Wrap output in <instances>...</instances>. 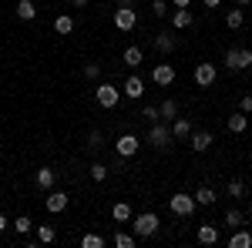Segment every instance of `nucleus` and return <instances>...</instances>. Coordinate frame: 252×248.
Returning a JSON list of instances; mask_svg holds the SVG:
<instances>
[{
    "mask_svg": "<svg viewBox=\"0 0 252 248\" xmlns=\"http://www.w3.org/2000/svg\"><path fill=\"white\" fill-rule=\"evenodd\" d=\"M225 128H229L232 134H246V131H249V114H242V111H235V114L229 117V121H225Z\"/></svg>",
    "mask_w": 252,
    "mask_h": 248,
    "instance_id": "a211bd4d",
    "label": "nucleus"
},
{
    "mask_svg": "<svg viewBox=\"0 0 252 248\" xmlns=\"http://www.w3.org/2000/svg\"><path fill=\"white\" fill-rule=\"evenodd\" d=\"M115 27L121 30V34H131L138 27V10H131V7H118L115 10Z\"/></svg>",
    "mask_w": 252,
    "mask_h": 248,
    "instance_id": "423d86ee",
    "label": "nucleus"
},
{
    "mask_svg": "<svg viewBox=\"0 0 252 248\" xmlns=\"http://www.w3.org/2000/svg\"><path fill=\"white\" fill-rule=\"evenodd\" d=\"M189 148H192L195 154L209 151V148H212V134H209V131H192V134H189Z\"/></svg>",
    "mask_w": 252,
    "mask_h": 248,
    "instance_id": "ddd939ff",
    "label": "nucleus"
},
{
    "mask_svg": "<svg viewBox=\"0 0 252 248\" xmlns=\"http://www.w3.org/2000/svg\"><path fill=\"white\" fill-rule=\"evenodd\" d=\"M225 194H229V198H246V181H242V178H232V181L225 185Z\"/></svg>",
    "mask_w": 252,
    "mask_h": 248,
    "instance_id": "bb28decb",
    "label": "nucleus"
},
{
    "mask_svg": "<svg viewBox=\"0 0 252 248\" xmlns=\"http://www.w3.org/2000/svg\"><path fill=\"white\" fill-rule=\"evenodd\" d=\"M138 148H141V141H138L135 134H121L115 141V154H121V158H135Z\"/></svg>",
    "mask_w": 252,
    "mask_h": 248,
    "instance_id": "6e6552de",
    "label": "nucleus"
},
{
    "mask_svg": "<svg viewBox=\"0 0 252 248\" xmlns=\"http://www.w3.org/2000/svg\"><path fill=\"white\" fill-rule=\"evenodd\" d=\"M202 3H205L209 10H215V7H222V0H202Z\"/></svg>",
    "mask_w": 252,
    "mask_h": 248,
    "instance_id": "ea45409f",
    "label": "nucleus"
},
{
    "mask_svg": "<svg viewBox=\"0 0 252 248\" xmlns=\"http://www.w3.org/2000/svg\"><path fill=\"white\" fill-rule=\"evenodd\" d=\"M94 101L104 108V111H115L118 104H121V87H115L111 81H101L94 87Z\"/></svg>",
    "mask_w": 252,
    "mask_h": 248,
    "instance_id": "f03ea898",
    "label": "nucleus"
},
{
    "mask_svg": "<svg viewBox=\"0 0 252 248\" xmlns=\"http://www.w3.org/2000/svg\"><path fill=\"white\" fill-rule=\"evenodd\" d=\"M121 94L131 97V101H141V97H145V81H141L138 74L125 77V84H121Z\"/></svg>",
    "mask_w": 252,
    "mask_h": 248,
    "instance_id": "9d476101",
    "label": "nucleus"
},
{
    "mask_svg": "<svg viewBox=\"0 0 252 248\" xmlns=\"http://www.w3.org/2000/svg\"><path fill=\"white\" fill-rule=\"evenodd\" d=\"M172 7H192V0H172Z\"/></svg>",
    "mask_w": 252,
    "mask_h": 248,
    "instance_id": "a19ab883",
    "label": "nucleus"
},
{
    "mask_svg": "<svg viewBox=\"0 0 252 248\" xmlns=\"http://www.w3.org/2000/svg\"><path fill=\"white\" fill-rule=\"evenodd\" d=\"M225 67H229V71H249L252 67V51L249 47H229V51H225Z\"/></svg>",
    "mask_w": 252,
    "mask_h": 248,
    "instance_id": "39448f33",
    "label": "nucleus"
},
{
    "mask_svg": "<svg viewBox=\"0 0 252 248\" xmlns=\"http://www.w3.org/2000/svg\"><path fill=\"white\" fill-rule=\"evenodd\" d=\"M34 181H37V188L51 191V188H54V181H58V171L44 165V168H37V174H34Z\"/></svg>",
    "mask_w": 252,
    "mask_h": 248,
    "instance_id": "4468645a",
    "label": "nucleus"
},
{
    "mask_svg": "<svg viewBox=\"0 0 252 248\" xmlns=\"http://www.w3.org/2000/svg\"><path fill=\"white\" fill-rule=\"evenodd\" d=\"M225 225H229V228H242V225H246V215L239 208H229L225 211Z\"/></svg>",
    "mask_w": 252,
    "mask_h": 248,
    "instance_id": "cd10ccee",
    "label": "nucleus"
},
{
    "mask_svg": "<svg viewBox=\"0 0 252 248\" xmlns=\"http://www.w3.org/2000/svg\"><path fill=\"white\" fill-rule=\"evenodd\" d=\"M10 228L17 231V235H27V231L34 228V221H31L27 215H20V218H14V221H10Z\"/></svg>",
    "mask_w": 252,
    "mask_h": 248,
    "instance_id": "c756f323",
    "label": "nucleus"
},
{
    "mask_svg": "<svg viewBox=\"0 0 252 248\" xmlns=\"http://www.w3.org/2000/svg\"><path fill=\"white\" fill-rule=\"evenodd\" d=\"M101 148H104V134L94 128V131L88 134V151H101Z\"/></svg>",
    "mask_w": 252,
    "mask_h": 248,
    "instance_id": "7c9ffc66",
    "label": "nucleus"
},
{
    "mask_svg": "<svg viewBox=\"0 0 252 248\" xmlns=\"http://www.w3.org/2000/svg\"><path fill=\"white\" fill-rule=\"evenodd\" d=\"M54 238H58L54 225H37V242H40V245H51Z\"/></svg>",
    "mask_w": 252,
    "mask_h": 248,
    "instance_id": "c85d7f7f",
    "label": "nucleus"
},
{
    "mask_svg": "<svg viewBox=\"0 0 252 248\" xmlns=\"http://www.w3.org/2000/svg\"><path fill=\"white\" fill-rule=\"evenodd\" d=\"M242 24H246V10H242V7H239V10H229V14H225V27H229V30H239Z\"/></svg>",
    "mask_w": 252,
    "mask_h": 248,
    "instance_id": "b1692460",
    "label": "nucleus"
},
{
    "mask_svg": "<svg viewBox=\"0 0 252 248\" xmlns=\"http://www.w3.org/2000/svg\"><path fill=\"white\" fill-rule=\"evenodd\" d=\"M235 3H239V7H249V3H252V0H235Z\"/></svg>",
    "mask_w": 252,
    "mask_h": 248,
    "instance_id": "c03bdc74",
    "label": "nucleus"
},
{
    "mask_svg": "<svg viewBox=\"0 0 252 248\" xmlns=\"http://www.w3.org/2000/svg\"><path fill=\"white\" fill-rule=\"evenodd\" d=\"M148 144H152L155 151H172V144H175L172 128H168L165 121H155V124H148Z\"/></svg>",
    "mask_w": 252,
    "mask_h": 248,
    "instance_id": "f257e3e1",
    "label": "nucleus"
},
{
    "mask_svg": "<svg viewBox=\"0 0 252 248\" xmlns=\"http://www.w3.org/2000/svg\"><path fill=\"white\" fill-rule=\"evenodd\" d=\"M152 10H155V17H165V14H172L165 0H152Z\"/></svg>",
    "mask_w": 252,
    "mask_h": 248,
    "instance_id": "e433bc0d",
    "label": "nucleus"
},
{
    "mask_svg": "<svg viewBox=\"0 0 252 248\" xmlns=\"http://www.w3.org/2000/svg\"><path fill=\"white\" fill-rule=\"evenodd\" d=\"M229 248H252V235L246 228H235V235L229 238Z\"/></svg>",
    "mask_w": 252,
    "mask_h": 248,
    "instance_id": "5701e85b",
    "label": "nucleus"
},
{
    "mask_svg": "<svg viewBox=\"0 0 252 248\" xmlns=\"http://www.w3.org/2000/svg\"><path fill=\"white\" fill-rule=\"evenodd\" d=\"M115 248H135V235H125V231H118V235H115Z\"/></svg>",
    "mask_w": 252,
    "mask_h": 248,
    "instance_id": "72a5a7b5",
    "label": "nucleus"
},
{
    "mask_svg": "<svg viewBox=\"0 0 252 248\" xmlns=\"http://www.w3.org/2000/svg\"><path fill=\"white\" fill-rule=\"evenodd\" d=\"M152 47H155L158 54H172V51H175V37H172V34H165V30H161L158 37H152Z\"/></svg>",
    "mask_w": 252,
    "mask_h": 248,
    "instance_id": "6ab92c4d",
    "label": "nucleus"
},
{
    "mask_svg": "<svg viewBox=\"0 0 252 248\" xmlns=\"http://www.w3.org/2000/svg\"><path fill=\"white\" fill-rule=\"evenodd\" d=\"M239 111H242V114H252V94H246L239 101Z\"/></svg>",
    "mask_w": 252,
    "mask_h": 248,
    "instance_id": "4c0bfd02",
    "label": "nucleus"
},
{
    "mask_svg": "<svg viewBox=\"0 0 252 248\" xmlns=\"http://www.w3.org/2000/svg\"><path fill=\"white\" fill-rule=\"evenodd\" d=\"M158 117H161L165 124L175 121V117H178V101H175V97H165V101L158 104Z\"/></svg>",
    "mask_w": 252,
    "mask_h": 248,
    "instance_id": "f3484780",
    "label": "nucleus"
},
{
    "mask_svg": "<svg viewBox=\"0 0 252 248\" xmlns=\"http://www.w3.org/2000/svg\"><path fill=\"white\" fill-rule=\"evenodd\" d=\"M20 20H34L37 17V3L34 0H17V10H14Z\"/></svg>",
    "mask_w": 252,
    "mask_h": 248,
    "instance_id": "4be33fe9",
    "label": "nucleus"
},
{
    "mask_svg": "<svg viewBox=\"0 0 252 248\" xmlns=\"http://www.w3.org/2000/svg\"><path fill=\"white\" fill-rule=\"evenodd\" d=\"M91 178H94L97 185H101V181H108V165H101V161H94V165H91Z\"/></svg>",
    "mask_w": 252,
    "mask_h": 248,
    "instance_id": "2f4dec72",
    "label": "nucleus"
},
{
    "mask_svg": "<svg viewBox=\"0 0 252 248\" xmlns=\"http://www.w3.org/2000/svg\"><path fill=\"white\" fill-rule=\"evenodd\" d=\"M192 24H195V14L189 10V7H175L172 10V27L175 30H189Z\"/></svg>",
    "mask_w": 252,
    "mask_h": 248,
    "instance_id": "f8f14e48",
    "label": "nucleus"
},
{
    "mask_svg": "<svg viewBox=\"0 0 252 248\" xmlns=\"http://www.w3.org/2000/svg\"><path fill=\"white\" fill-rule=\"evenodd\" d=\"M84 77L88 81H97L101 77V64H84Z\"/></svg>",
    "mask_w": 252,
    "mask_h": 248,
    "instance_id": "c9c22d12",
    "label": "nucleus"
},
{
    "mask_svg": "<svg viewBox=\"0 0 252 248\" xmlns=\"http://www.w3.org/2000/svg\"><path fill=\"white\" fill-rule=\"evenodd\" d=\"M145 60V51L138 47V44H131V47H125V64H131V67H138Z\"/></svg>",
    "mask_w": 252,
    "mask_h": 248,
    "instance_id": "393cba45",
    "label": "nucleus"
},
{
    "mask_svg": "<svg viewBox=\"0 0 252 248\" xmlns=\"http://www.w3.org/2000/svg\"><path fill=\"white\" fill-rule=\"evenodd\" d=\"M189 134H192V121H189V117H175L172 121V138L175 141H189Z\"/></svg>",
    "mask_w": 252,
    "mask_h": 248,
    "instance_id": "2eb2a0df",
    "label": "nucleus"
},
{
    "mask_svg": "<svg viewBox=\"0 0 252 248\" xmlns=\"http://www.w3.org/2000/svg\"><path fill=\"white\" fill-rule=\"evenodd\" d=\"M141 117H145L148 124H155V121H161V117H158V108H155V104H145V108H141Z\"/></svg>",
    "mask_w": 252,
    "mask_h": 248,
    "instance_id": "f704fd0d",
    "label": "nucleus"
},
{
    "mask_svg": "<svg viewBox=\"0 0 252 248\" xmlns=\"http://www.w3.org/2000/svg\"><path fill=\"white\" fill-rule=\"evenodd\" d=\"M10 228V218H7V215H3V211H0V235H3V231Z\"/></svg>",
    "mask_w": 252,
    "mask_h": 248,
    "instance_id": "58836bf2",
    "label": "nucleus"
},
{
    "mask_svg": "<svg viewBox=\"0 0 252 248\" xmlns=\"http://www.w3.org/2000/svg\"><path fill=\"white\" fill-rule=\"evenodd\" d=\"M192 198H195V205H198V208H209V205H215V191L209 188V185H202V188L195 191Z\"/></svg>",
    "mask_w": 252,
    "mask_h": 248,
    "instance_id": "412c9836",
    "label": "nucleus"
},
{
    "mask_svg": "<svg viewBox=\"0 0 252 248\" xmlns=\"http://www.w3.org/2000/svg\"><path fill=\"white\" fill-rule=\"evenodd\" d=\"M67 201H71V198H67L64 191H54V188H51V194L44 198V208L51 211V215H61V211L67 208Z\"/></svg>",
    "mask_w": 252,
    "mask_h": 248,
    "instance_id": "9b49d317",
    "label": "nucleus"
},
{
    "mask_svg": "<svg viewBox=\"0 0 252 248\" xmlns=\"http://www.w3.org/2000/svg\"><path fill=\"white\" fill-rule=\"evenodd\" d=\"M158 228H161V218H158L155 211L135 215V238H152V235H158Z\"/></svg>",
    "mask_w": 252,
    "mask_h": 248,
    "instance_id": "7ed1b4c3",
    "label": "nucleus"
},
{
    "mask_svg": "<svg viewBox=\"0 0 252 248\" xmlns=\"http://www.w3.org/2000/svg\"><path fill=\"white\" fill-rule=\"evenodd\" d=\"M175 77H178V74H175L172 64H155V67H152V81H155L158 87H172Z\"/></svg>",
    "mask_w": 252,
    "mask_h": 248,
    "instance_id": "1a4fd4ad",
    "label": "nucleus"
},
{
    "mask_svg": "<svg viewBox=\"0 0 252 248\" xmlns=\"http://www.w3.org/2000/svg\"><path fill=\"white\" fill-rule=\"evenodd\" d=\"M54 30H58L61 37L74 34V17H71V14H58V17H54Z\"/></svg>",
    "mask_w": 252,
    "mask_h": 248,
    "instance_id": "aec40b11",
    "label": "nucleus"
},
{
    "mask_svg": "<svg viewBox=\"0 0 252 248\" xmlns=\"http://www.w3.org/2000/svg\"><path fill=\"white\" fill-rule=\"evenodd\" d=\"M168 208H172V215H178V218H192L195 211H198V205H195L192 194H185V191H175L172 198H168Z\"/></svg>",
    "mask_w": 252,
    "mask_h": 248,
    "instance_id": "20e7f679",
    "label": "nucleus"
},
{
    "mask_svg": "<svg viewBox=\"0 0 252 248\" xmlns=\"http://www.w3.org/2000/svg\"><path fill=\"white\" fill-rule=\"evenodd\" d=\"M111 218L115 221H131V205L128 201H118L115 208H111Z\"/></svg>",
    "mask_w": 252,
    "mask_h": 248,
    "instance_id": "a878e982",
    "label": "nucleus"
},
{
    "mask_svg": "<svg viewBox=\"0 0 252 248\" xmlns=\"http://www.w3.org/2000/svg\"><path fill=\"white\" fill-rule=\"evenodd\" d=\"M249 218H252V201H249Z\"/></svg>",
    "mask_w": 252,
    "mask_h": 248,
    "instance_id": "a18cd8bd",
    "label": "nucleus"
},
{
    "mask_svg": "<svg viewBox=\"0 0 252 248\" xmlns=\"http://www.w3.org/2000/svg\"><path fill=\"white\" fill-rule=\"evenodd\" d=\"M71 3H74V7H78V10H84V7H88V3H91V0H71Z\"/></svg>",
    "mask_w": 252,
    "mask_h": 248,
    "instance_id": "79ce46f5",
    "label": "nucleus"
},
{
    "mask_svg": "<svg viewBox=\"0 0 252 248\" xmlns=\"http://www.w3.org/2000/svg\"><path fill=\"white\" fill-rule=\"evenodd\" d=\"M118 7H131V0H118Z\"/></svg>",
    "mask_w": 252,
    "mask_h": 248,
    "instance_id": "37998d69",
    "label": "nucleus"
},
{
    "mask_svg": "<svg viewBox=\"0 0 252 248\" xmlns=\"http://www.w3.org/2000/svg\"><path fill=\"white\" fill-rule=\"evenodd\" d=\"M195 238H198V245H219V228L215 225H198Z\"/></svg>",
    "mask_w": 252,
    "mask_h": 248,
    "instance_id": "dca6fc26",
    "label": "nucleus"
},
{
    "mask_svg": "<svg viewBox=\"0 0 252 248\" xmlns=\"http://www.w3.org/2000/svg\"><path fill=\"white\" fill-rule=\"evenodd\" d=\"M81 248H104L101 235H81Z\"/></svg>",
    "mask_w": 252,
    "mask_h": 248,
    "instance_id": "473e14b6",
    "label": "nucleus"
},
{
    "mask_svg": "<svg viewBox=\"0 0 252 248\" xmlns=\"http://www.w3.org/2000/svg\"><path fill=\"white\" fill-rule=\"evenodd\" d=\"M195 84H198V87H212L215 84V77H219V71H215V64H209V60H205V64H195Z\"/></svg>",
    "mask_w": 252,
    "mask_h": 248,
    "instance_id": "0eeeda50",
    "label": "nucleus"
}]
</instances>
